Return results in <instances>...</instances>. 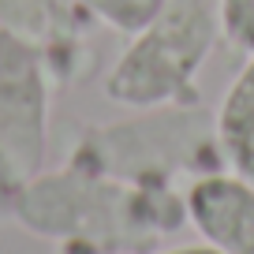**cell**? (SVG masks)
<instances>
[{"mask_svg": "<svg viewBox=\"0 0 254 254\" xmlns=\"http://www.w3.org/2000/svg\"><path fill=\"white\" fill-rule=\"evenodd\" d=\"M221 23L217 0H168L165 11L131 34L105 75V97L124 109H165L198 101V71L209 60Z\"/></svg>", "mask_w": 254, "mask_h": 254, "instance_id": "cell-1", "label": "cell"}, {"mask_svg": "<svg viewBox=\"0 0 254 254\" xmlns=\"http://www.w3.org/2000/svg\"><path fill=\"white\" fill-rule=\"evenodd\" d=\"M45 71L38 41L0 26V161L15 180H30L45 153Z\"/></svg>", "mask_w": 254, "mask_h": 254, "instance_id": "cell-2", "label": "cell"}, {"mask_svg": "<svg viewBox=\"0 0 254 254\" xmlns=\"http://www.w3.org/2000/svg\"><path fill=\"white\" fill-rule=\"evenodd\" d=\"M187 224L221 254H254V180L239 172H202L183 190Z\"/></svg>", "mask_w": 254, "mask_h": 254, "instance_id": "cell-3", "label": "cell"}, {"mask_svg": "<svg viewBox=\"0 0 254 254\" xmlns=\"http://www.w3.org/2000/svg\"><path fill=\"white\" fill-rule=\"evenodd\" d=\"M213 138L217 153L228 161L232 172L254 180V53H247V64L217 105Z\"/></svg>", "mask_w": 254, "mask_h": 254, "instance_id": "cell-4", "label": "cell"}, {"mask_svg": "<svg viewBox=\"0 0 254 254\" xmlns=\"http://www.w3.org/2000/svg\"><path fill=\"white\" fill-rule=\"evenodd\" d=\"M60 4L75 15H90L94 23L131 38L165 11L168 0H60Z\"/></svg>", "mask_w": 254, "mask_h": 254, "instance_id": "cell-5", "label": "cell"}, {"mask_svg": "<svg viewBox=\"0 0 254 254\" xmlns=\"http://www.w3.org/2000/svg\"><path fill=\"white\" fill-rule=\"evenodd\" d=\"M60 0H0V26L26 41H53V34L64 23Z\"/></svg>", "mask_w": 254, "mask_h": 254, "instance_id": "cell-6", "label": "cell"}, {"mask_svg": "<svg viewBox=\"0 0 254 254\" xmlns=\"http://www.w3.org/2000/svg\"><path fill=\"white\" fill-rule=\"evenodd\" d=\"M221 41L239 53H254V0H217Z\"/></svg>", "mask_w": 254, "mask_h": 254, "instance_id": "cell-7", "label": "cell"}, {"mask_svg": "<svg viewBox=\"0 0 254 254\" xmlns=\"http://www.w3.org/2000/svg\"><path fill=\"white\" fill-rule=\"evenodd\" d=\"M60 254H116V251H94V247H79V243H64ZM150 254H221L209 243H180V247H165V251H150Z\"/></svg>", "mask_w": 254, "mask_h": 254, "instance_id": "cell-8", "label": "cell"}]
</instances>
